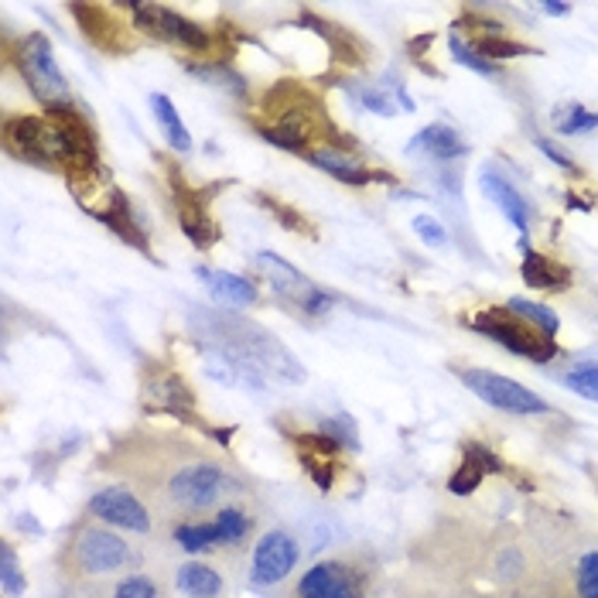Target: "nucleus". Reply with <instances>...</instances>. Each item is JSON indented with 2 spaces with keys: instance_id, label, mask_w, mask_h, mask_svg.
<instances>
[{
  "instance_id": "nucleus-1",
  "label": "nucleus",
  "mask_w": 598,
  "mask_h": 598,
  "mask_svg": "<svg viewBox=\"0 0 598 598\" xmlns=\"http://www.w3.org/2000/svg\"><path fill=\"white\" fill-rule=\"evenodd\" d=\"M205 325L216 339V353L226 356L236 373H243V370L250 376L267 373L280 383L305 380V370L295 363V356L260 325L236 319V314H205Z\"/></svg>"
},
{
  "instance_id": "nucleus-2",
  "label": "nucleus",
  "mask_w": 598,
  "mask_h": 598,
  "mask_svg": "<svg viewBox=\"0 0 598 598\" xmlns=\"http://www.w3.org/2000/svg\"><path fill=\"white\" fill-rule=\"evenodd\" d=\"M476 329L482 335H489L492 342L506 345L510 353L523 356V360H534V363H547L557 356V345L554 335H547L544 329H537L534 322H526L523 314L510 311V308H492L485 314L476 319Z\"/></svg>"
},
{
  "instance_id": "nucleus-3",
  "label": "nucleus",
  "mask_w": 598,
  "mask_h": 598,
  "mask_svg": "<svg viewBox=\"0 0 598 598\" xmlns=\"http://www.w3.org/2000/svg\"><path fill=\"white\" fill-rule=\"evenodd\" d=\"M4 145L21 161L34 164H62L68 171V154L62 134L49 117H8L4 120Z\"/></svg>"
},
{
  "instance_id": "nucleus-4",
  "label": "nucleus",
  "mask_w": 598,
  "mask_h": 598,
  "mask_svg": "<svg viewBox=\"0 0 598 598\" xmlns=\"http://www.w3.org/2000/svg\"><path fill=\"white\" fill-rule=\"evenodd\" d=\"M18 68H21L28 89L39 96L49 110L68 103V86L52 58V45L45 34H28V39L18 45Z\"/></svg>"
},
{
  "instance_id": "nucleus-5",
  "label": "nucleus",
  "mask_w": 598,
  "mask_h": 598,
  "mask_svg": "<svg viewBox=\"0 0 598 598\" xmlns=\"http://www.w3.org/2000/svg\"><path fill=\"white\" fill-rule=\"evenodd\" d=\"M462 383L469 391L485 401L489 407H496L503 414H544L547 410V401L537 397L534 391H526L516 380L510 376H500V373H489V370H466L462 373Z\"/></svg>"
},
{
  "instance_id": "nucleus-6",
  "label": "nucleus",
  "mask_w": 598,
  "mask_h": 598,
  "mask_svg": "<svg viewBox=\"0 0 598 598\" xmlns=\"http://www.w3.org/2000/svg\"><path fill=\"white\" fill-rule=\"evenodd\" d=\"M257 264H260L264 277L270 280V288L277 295H285L288 301H295L298 308H305L308 314H325L332 308V298L319 285H311L301 270H295L288 260H280L277 254H260Z\"/></svg>"
},
{
  "instance_id": "nucleus-7",
  "label": "nucleus",
  "mask_w": 598,
  "mask_h": 598,
  "mask_svg": "<svg viewBox=\"0 0 598 598\" xmlns=\"http://www.w3.org/2000/svg\"><path fill=\"white\" fill-rule=\"evenodd\" d=\"M45 117L62 134V145H65V154H68V174H73V171H96L99 168L96 134H93L89 120L73 107V103H65V107H52Z\"/></svg>"
},
{
  "instance_id": "nucleus-8",
  "label": "nucleus",
  "mask_w": 598,
  "mask_h": 598,
  "mask_svg": "<svg viewBox=\"0 0 598 598\" xmlns=\"http://www.w3.org/2000/svg\"><path fill=\"white\" fill-rule=\"evenodd\" d=\"M134 18H137L140 28L154 31L158 39H168V42L182 45V49H189V52H205L209 45H213V39H209V34H205L195 21L174 14V11H168V8L134 4Z\"/></svg>"
},
{
  "instance_id": "nucleus-9",
  "label": "nucleus",
  "mask_w": 598,
  "mask_h": 598,
  "mask_svg": "<svg viewBox=\"0 0 598 598\" xmlns=\"http://www.w3.org/2000/svg\"><path fill=\"white\" fill-rule=\"evenodd\" d=\"M226 492V476L216 466H192L185 472L174 476L171 482V496L182 506H213Z\"/></svg>"
},
{
  "instance_id": "nucleus-10",
  "label": "nucleus",
  "mask_w": 598,
  "mask_h": 598,
  "mask_svg": "<svg viewBox=\"0 0 598 598\" xmlns=\"http://www.w3.org/2000/svg\"><path fill=\"white\" fill-rule=\"evenodd\" d=\"M89 510H93V516L107 520L114 526H124V531L145 534L148 526H151L148 510L140 506V500H134L127 489H103V492H96V496L89 500Z\"/></svg>"
},
{
  "instance_id": "nucleus-11",
  "label": "nucleus",
  "mask_w": 598,
  "mask_h": 598,
  "mask_svg": "<svg viewBox=\"0 0 598 598\" xmlns=\"http://www.w3.org/2000/svg\"><path fill=\"white\" fill-rule=\"evenodd\" d=\"M298 560V547L288 534H267L257 551H254V581L260 585H274L280 578H288V572Z\"/></svg>"
},
{
  "instance_id": "nucleus-12",
  "label": "nucleus",
  "mask_w": 598,
  "mask_h": 598,
  "mask_svg": "<svg viewBox=\"0 0 598 598\" xmlns=\"http://www.w3.org/2000/svg\"><path fill=\"white\" fill-rule=\"evenodd\" d=\"M79 565L93 575H107L117 572L124 560H127V544L110 534V531H86L79 537Z\"/></svg>"
},
{
  "instance_id": "nucleus-13",
  "label": "nucleus",
  "mask_w": 598,
  "mask_h": 598,
  "mask_svg": "<svg viewBox=\"0 0 598 598\" xmlns=\"http://www.w3.org/2000/svg\"><path fill=\"white\" fill-rule=\"evenodd\" d=\"M301 598H363L360 581L342 565H314L301 578Z\"/></svg>"
},
{
  "instance_id": "nucleus-14",
  "label": "nucleus",
  "mask_w": 598,
  "mask_h": 598,
  "mask_svg": "<svg viewBox=\"0 0 598 598\" xmlns=\"http://www.w3.org/2000/svg\"><path fill=\"white\" fill-rule=\"evenodd\" d=\"M195 274L205 285V291L213 295L216 301H223L229 308H250V305H257V288L246 277H236L229 270H213V267H199Z\"/></svg>"
},
{
  "instance_id": "nucleus-15",
  "label": "nucleus",
  "mask_w": 598,
  "mask_h": 598,
  "mask_svg": "<svg viewBox=\"0 0 598 598\" xmlns=\"http://www.w3.org/2000/svg\"><path fill=\"white\" fill-rule=\"evenodd\" d=\"M179 223H182V229L189 233V239L195 243V246H213L216 239H220V229H216V223L209 220V209H205V199L202 195H195L192 189H185V185H179Z\"/></svg>"
},
{
  "instance_id": "nucleus-16",
  "label": "nucleus",
  "mask_w": 598,
  "mask_h": 598,
  "mask_svg": "<svg viewBox=\"0 0 598 598\" xmlns=\"http://www.w3.org/2000/svg\"><path fill=\"white\" fill-rule=\"evenodd\" d=\"M482 192L489 202H496L500 205V213L526 236V226H531V213H526V202L516 195V189L510 182H503L500 174H492V171H482Z\"/></svg>"
},
{
  "instance_id": "nucleus-17",
  "label": "nucleus",
  "mask_w": 598,
  "mask_h": 598,
  "mask_svg": "<svg viewBox=\"0 0 598 598\" xmlns=\"http://www.w3.org/2000/svg\"><path fill=\"white\" fill-rule=\"evenodd\" d=\"M523 280L537 291H565L572 285V270L554 264L551 257H541V254H523Z\"/></svg>"
},
{
  "instance_id": "nucleus-18",
  "label": "nucleus",
  "mask_w": 598,
  "mask_h": 598,
  "mask_svg": "<svg viewBox=\"0 0 598 598\" xmlns=\"http://www.w3.org/2000/svg\"><path fill=\"white\" fill-rule=\"evenodd\" d=\"M308 161H311L314 168L335 174V179L345 182V185H366V182H376V179H380V174L366 171L356 158H349V154H342V151H332V148H325V151H308Z\"/></svg>"
},
{
  "instance_id": "nucleus-19",
  "label": "nucleus",
  "mask_w": 598,
  "mask_h": 598,
  "mask_svg": "<svg viewBox=\"0 0 598 598\" xmlns=\"http://www.w3.org/2000/svg\"><path fill=\"white\" fill-rule=\"evenodd\" d=\"M410 151H428L438 161H451V158H462L469 148H466L462 134H455L451 127L435 124V127H425L410 140Z\"/></svg>"
},
{
  "instance_id": "nucleus-20",
  "label": "nucleus",
  "mask_w": 598,
  "mask_h": 598,
  "mask_svg": "<svg viewBox=\"0 0 598 598\" xmlns=\"http://www.w3.org/2000/svg\"><path fill=\"white\" fill-rule=\"evenodd\" d=\"M301 455H305V469L314 476L322 489H329L332 482V438L329 435H305L301 441Z\"/></svg>"
},
{
  "instance_id": "nucleus-21",
  "label": "nucleus",
  "mask_w": 598,
  "mask_h": 598,
  "mask_svg": "<svg viewBox=\"0 0 598 598\" xmlns=\"http://www.w3.org/2000/svg\"><path fill=\"white\" fill-rule=\"evenodd\" d=\"M73 14L79 18L83 31L89 34V39H93L99 49H120L117 24H114V18L103 11V8H96V4H76Z\"/></svg>"
},
{
  "instance_id": "nucleus-22",
  "label": "nucleus",
  "mask_w": 598,
  "mask_h": 598,
  "mask_svg": "<svg viewBox=\"0 0 598 598\" xmlns=\"http://www.w3.org/2000/svg\"><path fill=\"white\" fill-rule=\"evenodd\" d=\"M489 469H500V466H496V459H492V455H489L485 448L469 445L466 462H462L459 476L451 479V492H459V496H466V492H472V489L482 482V476H485Z\"/></svg>"
},
{
  "instance_id": "nucleus-23",
  "label": "nucleus",
  "mask_w": 598,
  "mask_h": 598,
  "mask_svg": "<svg viewBox=\"0 0 598 598\" xmlns=\"http://www.w3.org/2000/svg\"><path fill=\"white\" fill-rule=\"evenodd\" d=\"M151 107H154V117H158L164 137H168V145H171L174 151H189V148H192V137H189L179 110H174V103H171L168 96L154 93V96H151Z\"/></svg>"
},
{
  "instance_id": "nucleus-24",
  "label": "nucleus",
  "mask_w": 598,
  "mask_h": 598,
  "mask_svg": "<svg viewBox=\"0 0 598 598\" xmlns=\"http://www.w3.org/2000/svg\"><path fill=\"white\" fill-rule=\"evenodd\" d=\"M151 397L161 404V410H174V414H192V391L179 380V376H158L151 380Z\"/></svg>"
},
{
  "instance_id": "nucleus-25",
  "label": "nucleus",
  "mask_w": 598,
  "mask_h": 598,
  "mask_svg": "<svg viewBox=\"0 0 598 598\" xmlns=\"http://www.w3.org/2000/svg\"><path fill=\"white\" fill-rule=\"evenodd\" d=\"M179 588L189 598H216L223 591V578L209 565H185L179 572Z\"/></svg>"
},
{
  "instance_id": "nucleus-26",
  "label": "nucleus",
  "mask_w": 598,
  "mask_h": 598,
  "mask_svg": "<svg viewBox=\"0 0 598 598\" xmlns=\"http://www.w3.org/2000/svg\"><path fill=\"white\" fill-rule=\"evenodd\" d=\"M506 308L510 311H516V314H523L526 322H534L537 329H544L547 335H557V314L547 308V305H537V301H523V298H513V301H506Z\"/></svg>"
},
{
  "instance_id": "nucleus-27",
  "label": "nucleus",
  "mask_w": 598,
  "mask_h": 598,
  "mask_svg": "<svg viewBox=\"0 0 598 598\" xmlns=\"http://www.w3.org/2000/svg\"><path fill=\"white\" fill-rule=\"evenodd\" d=\"M179 544L185 547V551H205V547H213V544H220L223 541V534H220V526L216 523H199V526H179Z\"/></svg>"
},
{
  "instance_id": "nucleus-28",
  "label": "nucleus",
  "mask_w": 598,
  "mask_h": 598,
  "mask_svg": "<svg viewBox=\"0 0 598 598\" xmlns=\"http://www.w3.org/2000/svg\"><path fill=\"white\" fill-rule=\"evenodd\" d=\"M565 383L572 386L575 394L588 397V401H598V363H578L568 370Z\"/></svg>"
},
{
  "instance_id": "nucleus-29",
  "label": "nucleus",
  "mask_w": 598,
  "mask_h": 598,
  "mask_svg": "<svg viewBox=\"0 0 598 598\" xmlns=\"http://www.w3.org/2000/svg\"><path fill=\"white\" fill-rule=\"evenodd\" d=\"M476 52L482 55V58H513V55H534V49H523V45H516V42H503L500 34H485V39H479L476 42Z\"/></svg>"
},
{
  "instance_id": "nucleus-30",
  "label": "nucleus",
  "mask_w": 598,
  "mask_h": 598,
  "mask_svg": "<svg viewBox=\"0 0 598 598\" xmlns=\"http://www.w3.org/2000/svg\"><path fill=\"white\" fill-rule=\"evenodd\" d=\"M557 127H560V134H585V130L598 127V117L585 114L578 103H572V107H565V114H557Z\"/></svg>"
},
{
  "instance_id": "nucleus-31",
  "label": "nucleus",
  "mask_w": 598,
  "mask_h": 598,
  "mask_svg": "<svg viewBox=\"0 0 598 598\" xmlns=\"http://www.w3.org/2000/svg\"><path fill=\"white\" fill-rule=\"evenodd\" d=\"M0 581H4V591L8 595H21L24 591V578L18 572V557L11 551V544L0 547Z\"/></svg>"
},
{
  "instance_id": "nucleus-32",
  "label": "nucleus",
  "mask_w": 598,
  "mask_h": 598,
  "mask_svg": "<svg viewBox=\"0 0 598 598\" xmlns=\"http://www.w3.org/2000/svg\"><path fill=\"white\" fill-rule=\"evenodd\" d=\"M451 52H455V62H462V65H469L472 73H482V76H496L500 68H496V62H489V58H482L476 49H469V45H462L459 39H451Z\"/></svg>"
},
{
  "instance_id": "nucleus-33",
  "label": "nucleus",
  "mask_w": 598,
  "mask_h": 598,
  "mask_svg": "<svg viewBox=\"0 0 598 598\" xmlns=\"http://www.w3.org/2000/svg\"><path fill=\"white\" fill-rule=\"evenodd\" d=\"M578 588H581V598H598V551L581 557V565H578Z\"/></svg>"
},
{
  "instance_id": "nucleus-34",
  "label": "nucleus",
  "mask_w": 598,
  "mask_h": 598,
  "mask_svg": "<svg viewBox=\"0 0 598 598\" xmlns=\"http://www.w3.org/2000/svg\"><path fill=\"white\" fill-rule=\"evenodd\" d=\"M216 526H220V534H223V541H239L243 534H246V516L239 513V510H223L220 513V520H216Z\"/></svg>"
},
{
  "instance_id": "nucleus-35",
  "label": "nucleus",
  "mask_w": 598,
  "mask_h": 598,
  "mask_svg": "<svg viewBox=\"0 0 598 598\" xmlns=\"http://www.w3.org/2000/svg\"><path fill=\"white\" fill-rule=\"evenodd\" d=\"M414 233L425 239V243H435V246L448 243V229H445L438 220H431V216H417V220H414Z\"/></svg>"
},
{
  "instance_id": "nucleus-36",
  "label": "nucleus",
  "mask_w": 598,
  "mask_h": 598,
  "mask_svg": "<svg viewBox=\"0 0 598 598\" xmlns=\"http://www.w3.org/2000/svg\"><path fill=\"white\" fill-rule=\"evenodd\" d=\"M117 598H158V591H154V585L148 578H127L117 588Z\"/></svg>"
},
{
  "instance_id": "nucleus-37",
  "label": "nucleus",
  "mask_w": 598,
  "mask_h": 598,
  "mask_svg": "<svg viewBox=\"0 0 598 598\" xmlns=\"http://www.w3.org/2000/svg\"><path fill=\"white\" fill-rule=\"evenodd\" d=\"M360 99L366 103V110L383 114V117H394V103H391V96H386V93H380V89H360Z\"/></svg>"
},
{
  "instance_id": "nucleus-38",
  "label": "nucleus",
  "mask_w": 598,
  "mask_h": 598,
  "mask_svg": "<svg viewBox=\"0 0 598 598\" xmlns=\"http://www.w3.org/2000/svg\"><path fill=\"white\" fill-rule=\"evenodd\" d=\"M537 148H541V151H544V154H551V158H554V164H557V168H575V164H572V161H568V154H560V151H557V148H554V145H551V140H537Z\"/></svg>"
},
{
  "instance_id": "nucleus-39",
  "label": "nucleus",
  "mask_w": 598,
  "mask_h": 598,
  "mask_svg": "<svg viewBox=\"0 0 598 598\" xmlns=\"http://www.w3.org/2000/svg\"><path fill=\"white\" fill-rule=\"evenodd\" d=\"M568 4H544V14H568Z\"/></svg>"
}]
</instances>
